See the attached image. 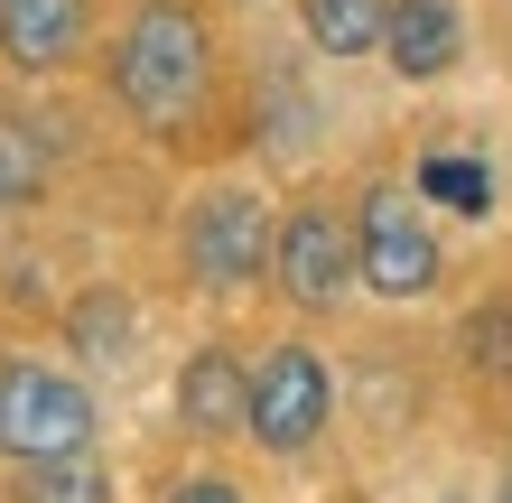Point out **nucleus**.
Segmentation results:
<instances>
[{
    "instance_id": "1",
    "label": "nucleus",
    "mask_w": 512,
    "mask_h": 503,
    "mask_svg": "<svg viewBox=\"0 0 512 503\" xmlns=\"http://www.w3.org/2000/svg\"><path fill=\"white\" fill-rule=\"evenodd\" d=\"M215 19L196 10V0H140V10L112 28L103 47V84L112 103L131 112L140 131H187L205 103H215Z\"/></svg>"
},
{
    "instance_id": "2",
    "label": "nucleus",
    "mask_w": 512,
    "mask_h": 503,
    "mask_svg": "<svg viewBox=\"0 0 512 503\" xmlns=\"http://www.w3.org/2000/svg\"><path fill=\"white\" fill-rule=\"evenodd\" d=\"M103 438V401L94 382L38 354H0V466L47 476V466H84Z\"/></svg>"
},
{
    "instance_id": "3",
    "label": "nucleus",
    "mask_w": 512,
    "mask_h": 503,
    "mask_svg": "<svg viewBox=\"0 0 512 503\" xmlns=\"http://www.w3.org/2000/svg\"><path fill=\"white\" fill-rule=\"evenodd\" d=\"M345 233H354V289L382 299V308H419L447 280V243H438L429 205H419L401 177H373V187L345 205Z\"/></svg>"
},
{
    "instance_id": "4",
    "label": "nucleus",
    "mask_w": 512,
    "mask_h": 503,
    "mask_svg": "<svg viewBox=\"0 0 512 503\" xmlns=\"http://www.w3.org/2000/svg\"><path fill=\"white\" fill-rule=\"evenodd\" d=\"M270 224L280 205L261 187H205L187 196L177 215V261H187V289L196 299H243V289L270 280Z\"/></svg>"
},
{
    "instance_id": "5",
    "label": "nucleus",
    "mask_w": 512,
    "mask_h": 503,
    "mask_svg": "<svg viewBox=\"0 0 512 503\" xmlns=\"http://www.w3.org/2000/svg\"><path fill=\"white\" fill-rule=\"evenodd\" d=\"M326 420H336V364L308 336H280L252 354V401H243V438L261 457H308Z\"/></svg>"
},
{
    "instance_id": "6",
    "label": "nucleus",
    "mask_w": 512,
    "mask_h": 503,
    "mask_svg": "<svg viewBox=\"0 0 512 503\" xmlns=\"http://www.w3.org/2000/svg\"><path fill=\"white\" fill-rule=\"evenodd\" d=\"M270 289L298 317H336L354 299V233H345V215L326 196L280 205V224H270Z\"/></svg>"
},
{
    "instance_id": "7",
    "label": "nucleus",
    "mask_w": 512,
    "mask_h": 503,
    "mask_svg": "<svg viewBox=\"0 0 512 503\" xmlns=\"http://www.w3.org/2000/svg\"><path fill=\"white\" fill-rule=\"evenodd\" d=\"M94 38V0H0V56L19 75H66Z\"/></svg>"
},
{
    "instance_id": "8",
    "label": "nucleus",
    "mask_w": 512,
    "mask_h": 503,
    "mask_svg": "<svg viewBox=\"0 0 512 503\" xmlns=\"http://www.w3.org/2000/svg\"><path fill=\"white\" fill-rule=\"evenodd\" d=\"M382 56H391V75H401V84L457 75V66H466V10H457V0H391Z\"/></svg>"
},
{
    "instance_id": "9",
    "label": "nucleus",
    "mask_w": 512,
    "mask_h": 503,
    "mask_svg": "<svg viewBox=\"0 0 512 503\" xmlns=\"http://www.w3.org/2000/svg\"><path fill=\"white\" fill-rule=\"evenodd\" d=\"M243 401H252V364L233 345H196L177 364V429L187 438H233L243 429Z\"/></svg>"
},
{
    "instance_id": "10",
    "label": "nucleus",
    "mask_w": 512,
    "mask_h": 503,
    "mask_svg": "<svg viewBox=\"0 0 512 503\" xmlns=\"http://www.w3.org/2000/svg\"><path fill=\"white\" fill-rule=\"evenodd\" d=\"M66 345H75V364L122 373V364H131V345H140V308H131V289L94 280V289H84V299L66 308Z\"/></svg>"
},
{
    "instance_id": "11",
    "label": "nucleus",
    "mask_w": 512,
    "mask_h": 503,
    "mask_svg": "<svg viewBox=\"0 0 512 503\" xmlns=\"http://www.w3.org/2000/svg\"><path fill=\"white\" fill-rule=\"evenodd\" d=\"M382 19H391V0H298V38L317 56H336V66L382 56Z\"/></svg>"
},
{
    "instance_id": "12",
    "label": "nucleus",
    "mask_w": 512,
    "mask_h": 503,
    "mask_svg": "<svg viewBox=\"0 0 512 503\" xmlns=\"http://www.w3.org/2000/svg\"><path fill=\"white\" fill-rule=\"evenodd\" d=\"M457 354H466V373H485V382H512V299H485V308H466V327H457Z\"/></svg>"
},
{
    "instance_id": "13",
    "label": "nucleus",
    "mask_w": 512,
    "mask_h": 503,
    "mask_svg": "<svg viewBox=\"0 0 512 503\" xmlns=\"http://www.w3.org/2000/svg\"><path fill=\"white\" fill-rule=\"evenodd\" d=\"M19 503H112V476L94 457L84 466H47V476H19Z\"/></svg>"
},
{
    "instance_id": "14",
    "label": "nucleus",
    "mask_w": 512,
    "mask_h": 503,
    "mask_svg": "<svg viewBox=\"0 0 512 503\" xmlns=\"http://www.w3.org/2000/svg\"><path fill=\"white\" fill-rule=\"evenodd\" d=\"M159 503H252V494L233 485V476H215V466H196V476H177Z\"/></svg>"
},
{
    "instance_id": "15",
    "label": "nucleus",
    "mask_w": 512,
    "mask_h": 503,
    "mask_svg": "<svg viewBox=\"0 0 512 503\" xmlns=\"http://www.w3.org/2000/svg\"><path fill=\"white\" fill-rule=\"evenodd\" d=\"M429 187H438V196H457V205H466V215H475V205H485V196H494V187H485V177H475V168H447V159L429 168Z\"/></svg>"
},
{
    "instance_id": "16",
    "label": "nucleus",
    "mask_w": 512,
    "mask_h": 503,
    "mask_svg": "<svg viewBox=\"0 0 512 503\" xmlns=\"http://www.w3.org/2000/svg\"><path fill=\"white\" fill-rule=\"evenodd\" d=\"M19 196H28V159L10 150V140H0V224L19 215Z\"/></svg>"
},
{
    "instance_id": "17",
    "label": "nucleus",
    "mask_w": 512,
    "mask_h": 503,
    "mask_svg": "<svg viewBox=\"0 0 512 503\" xmlns=\"http://www.w3.org/2000/svg\"><path fill=\"white\" fill-rule=\"evenodd\" d=\"M494 503H512V476H503V485H494Z\"/></svg>"
}]
</instances>
